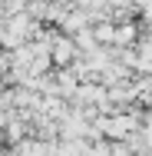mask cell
I'll return each instance as SVG.
<instances>
[{
	"label": "cell",
	"mask_w": 152,
	"mask_h": 156,
	"mask_svg": "<svg viewBox=\"0 0 152 156\" xmlns=\"http://www.w3.org/2000/svg\"><path fill=\"white\" fill-rule=\"evenodd\" d=\"M132 126H136V123H132L129 116H113V120H103V129H106L109 136H126Z\"/></svg>",
	"instance_id": "obj_1"
},
{
	"label": "cell",
	"mask_w": 152,
	"mask_h": 156,
	"mask_svg": "<svg viewBox=\"0 0 152 156\" xmlns=\"http://www.w3.org/2000/svg\"><path fill=\"white\" fill-rule=\"evenodd\" d=\"M132 37H136V30H132V27H122V30H116L113 43H132Z\"/></svg>",
	"instance_id": "obj_2"
},
{
	"label": "cell",
	"mask_w": 152,
	"mask_h": 156,
	"mask_svg": "<svg viewBox=\"0 0 152 156\" xmlns=\"http://www.w3.org/2000/svg\"><path fill=\"white\" fill-rule=\"evenodd\" d=\"M69 53H73V50H69V43H63L60 50H56V57H60V60H66V57H69Z\"/></svg>",
	"instance_id": "obj_3"
}]
</instances>
